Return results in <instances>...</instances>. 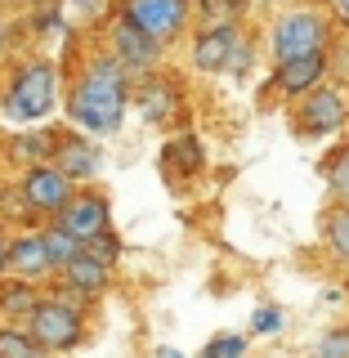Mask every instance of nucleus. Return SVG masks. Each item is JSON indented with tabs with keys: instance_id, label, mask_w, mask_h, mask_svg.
Listing matches in <instances>:
<instances>
[{
	"instance_id": "7ed1b4c3",
	"label": "nucleus",
	"mask_w": 349,
	"mask_h": 358,
	"mask_svg": "<svg viewBox=\"0 0 349 358\" xmlns=\"http://www.w3.org/2000/svg\"><path fill=\"white\" fill-rule=\"evenodd\" d=\"M336 36V22L327 18L322 5H287L269 18V27L260 31L264 50L273 63L283 59H305V54H322Z\"/></svg>"
},
{
	"instance_id": "c85d7f7f",
	"label": "nucleus",
	"mask_w": 349,
	"mask_h": 358,
	"mask_svg": "<svg viewBox=\"0 0 349 358\" xmlns=\"http://www.w3.org/2000/svg\"><path fill=\"white\" fill-rule=\"evenodd\" d=\"M85 251L94 255V260H104V264L117 268V260L126 255V242H121V233H117V229H104L99 238H90V242H85Z\"/></svg>"
},
{
	"instance_id": "1a4fd4ad",
	"label": "nucleus",
	"mask_w": 349,
	"mask_h": 358,
	"mask_svg": "<svg viewBox=\"0 0 349 358\" xmlns=\"http://www.w3.org/2000/svg\"><path fill=\"white\" fill-rule=\"evenodd\" d=\"M99 41H104L108 50L117 54V59L126 63L134 76H143V72H152V67H162V63H166V54H171V45H162L157 36L139 31L134 22L117 18V14H108V18H104V36H99Z\"/></svg>"
},
{
	"instance_id": "20e7f679",
	"label": "nucleus",
	"mask_w": 349,
	"mask_h": 358,
	"mask_svg": "<svg viewBox=\"0 0 349 358\" xmlns=\"http://www.w3.org/2000/svg\"><path fill=\"white\" fill-rule=\"evenodd\" d=\"M22 327L36 336V345L45 354H67L85 341V300H76L67 287L54 282V291H45Z\"/></svg>"
},
{
	"instance_id": "9d476101",
	"label": "nucleus",
	"mask_w": 349,
	"mask_h": 358,
	"mask_svg": "<svg viewBox=\"0 0 349 358\" xmlns=\"http://www.w3.org/2000/svg\"><path fill=\"white\" fill-rule=\"evenodd\" d=\"M246 22H193V31L184 36L188 45V72L197 76H220L229 67V54L238 45Z\"/></svg>"
},
{
	"instance_id": "f03ea898",
	"label": "nucleus",
	"mask_w": 349,
	"mask_h": 358,
	"mask_svg": "<svg viewBox=\"0 0 349 358\" xmlns=\"http://www.w3.org/2000/svg\"><path fill=\"white\" fill-rule=\"evenodd\" d=\"M63 108V67L50 54H27L9 63L0 85V117L14 126H45Z\"/></svg>"
},
{
	"instance_id": "423d86ee",
	"label": "nucleus",
	"mask_w": 349,
	"mask_h": 358,
	"mask_svg": "<svg viewBox=\"0 0 349 358\" xmlns=\"http://www.w3.org/2000/svg\"><path fill=\"white\" fill-rule=\"evenodd\" d=\"M188 108V85L184 76H175L171 67H152V72L134 76V90H130V112H139L143 126L152 130H171Z\"/></svg>"
},
{
	"instance_id": "cd10ccee",
	"label": "nucleus",
	"mask_w": 349,
	"mask_h": 358,
	"mask_svg": "<svg viewBox=\"0 0 349 358\" xmlns=\"http://www.w3.org/2000/svg\"><path fill=\"white\" fill-rule=\"evenodd\" d=\"M309 358H349V322H341V327H327L313 341Z\"/></svg>"
},
{
	"instance_id": "5701e85b",
	"label": "nucleus",
	"mask_w": 349,
	"mask_h": 358,
	"mask_svg": "<svg viewBox=\"0 0 349 358\" xmlns=\"http://www.w3.org/2000/svg\"><path fill=\"white\" fill-rule=\"evenodd\" d=\"M0 358H45V350L22 322H0Z\"/></svg>"
},
{
	"instance_id": "6ab92c4d",
	"label": "nucleus",
	"mask_w": 349,
	"mask_h": 358,
	"mask_svg": "<svg viewBox=\"0 0 349 358\" xmlns=\"http://www.w3.org/2000/svg\"><path fill=\"white\" fill-rule=\"evenodd\" d=\"M322 246L336 264L349 268V206H341V201H332L322 210Z\"/></svg>"
},
{
	"instance_id": "a211bd4d",
	"label": "nucleus",
	"mask_w": 349,
	"mask_h": 358,
	"mask_svg": "<svg viewBox=\"0 0 349 358\" xmlns=\"http://www.w3.org/2000/svg\"><path fill=\"white\" fill-rule=\"evenodd\" d=\"M41 282H31V278H18V273H5L0 278V318L5 322H27L31 309L41 305Z\"/></svg>"
},
{
	"instance_id": "c756f323",
	"label": "nucleus",
	"mask_w": 349,
	"mask_h": 358,
	"mask_svg": "<svg viewBox=\"0 0 349 358\" xmlns=\"http://www.w3.org/2000/svg\"><path fill=\"white\" fill-rule=\"evenodd\" d=\"M283 327H287L283 305H260V309L251 313V327H246V331H251V336H278Z\"/></svg>"
},
{
	"instance_id": "bb28decb",
	"label": "nucleus",
	"mask_w": 349,
	"mask_h": 358,
	"mask_svg": "<svg viewBox=\"0 0 349 358\" xmlns=\"http://www.w3.org/2000/svg\"><path fill=\"white\" fill-rule=\"evenodd\" d=\"M327 81L349 90V27H336V36L327 45Z\"/></svg>"
},
{
	"instance_id": "4be33fe9",
	"label": "nucleus",
	"mask_w": 349,
	"mask_h": 358,
	"mask_svg": "<svg viewBox=\"0 0 349 358\" xmlns=\"http://www.w3.org/2000/svg\"><path fill=\"white\" fill-rule=\"evenodd\" d=\"M197 22H246L251 18V0H193Z\"/></svg>"
},
{
	"instance_id": "393cba45",
	"label": "nucleus",
	"mask_w": 349,
	"mask_h": 358,
	"mask_svg": "<svg viewBox=\"0 0 349 358\" xmlns=\"http://www.w3.org/2000/svg\"><path fill=\"white\" fill-rule=\"evenodd\" d=\"M260 36H255L251 27H242V36L238 45H233V54H229V67H224V76H233V81H246L251 76V67H255V54H260Z\"/></svg>"
},
{
	"instance_id": "0eeeda50",
	"label": "nucleus",
	"mask_w": 349,
	"mask_h": 358,
	"mask_svg": "<svg viewBox=\"0 0 349 358\" xmlns=\"http://www.w3.org/2000/svg\"><path fill=\"white\" fill-rule=\"evenodd\" d=\"M112 14L134 22L139 31L157 36L162 45H175L193 31V0H112Z\"/></svg>"
},
{
	"instance_id": "473e14b6",
	"label": "nucleus",
	"mask_w": 349,
	"mask_h": 358,
	"mask_svg": "<svg viewBox=\"0 0 349 358\" xmlns=\"http://www.w3.org/2000/svg\"><path fill=\"white\" fill-rule=\"evenodd\" d=\"M322 9H327V18L336 27H349V0H322Z\"/></svg>"
},
{
	"instance_id": "a878e982",
	"label": "nucleus",
	"mask_w": 349,
	"mask_h": 358,
	"mask_svg": "<svg viewBox=\"0 0 349 358\" xmlns=\"http://www.w3.org/2000/svg\"><path fill=\"white\" fill-rule=\"evenodd\" d=\"M246 350H251V331L238 336V331H215L206 345H201L197 358H246Z\"/></svg>"
},
{
	"instance_id": "f3484780",
	"label": "nucleus",
	"mask_w": 349,
	"mask_h": 358,
	"mask_svg": "<svg viewBox=\"0 0 349 358\" xmlns=\"http://www.w3.org/2000/svg\"><path fill=\"white\" fill-rule=\"evenodd\" d=\"M54 143H59V130L54 126H22L18 134L5 139V162L22 171V166H41V162H54Z\"/></svg>"
},
{
	"instance_id": "9b49d317",
	"label": "nucleus",
	"mask_w": 349,
	"mask_h": 358,
	"mask_svg": "<svg viewBox=\"0 0 349 358\" xmlns=\"http://www.w3.org/2000/svg\"><path fill=\"white\" fill-rule=\"evenodd\" d=\"M59 224L72 233V238H81V242L99 238L104 229H112V201H108V193L99 184H76V193L67 197V206L59 210Z\"/></svg>"
},
{
	"instance_id": "2eb2a0df",
	"label": "nucleus",
	"mask_w": 349,
	"mask_h": 358,
	"mask_svg": "<svg viewBox=\"0 0 349 358\" xmlns=\"http://www.w3.org/2000/svg\"><path fill=\"white\" fill-rule=\"evenodd\" d=\"M9 273L31 278V282H50V278H59L54 264H50V251H45L41 224H31V229H14V238H9Z\"/></svg>"
},
{
	"instance_id": "412c9836",
	"label": "nucleus",
	"mask_w": 349,
	"mask_h": 358,
	"mask_svg": "<svg viewBox=\"0 0 349 358\" xmlns=\"http://www.w3.org/2000/svg\"><path fill=\"white\" fill-rule=\"evenodd\" d=\"M41 238H45V251H50L54 273H59L67 260H76V255L85 251V242H81V238H72V233H67L59 220H45V224H41Z\"/></svg>"
},
{
	"instance_id": "f8f14e48",
	"label": "nucleus",
	"mask_w": 349,
	"mask_h": 358,
	"mask_svg": "<svg viewBox=\"0 0 349 358\" xmlns=\"http://www.w3.org/2000/svg\"><path fill=\"white\" fill-rule=\"evenodd\" d=\"M54 166L72 179V184H94L99 171H104V143L85 130H59V143H54Z\"/></svg>"
},
{
	"instance_id": "2f4dec72",
	"label": "nucleus",
	"mask_w": 349,
	"mask_h": 358,
	"mask_svg": "<svg viewBox=\"0 0 349 358\" xmlns=\"http://www.w3.org/2000/svg\"><path fill=\"white\" fill-rule=\"evenodd\" d=\"M9 45H14V18L0 14V67H5V59H9Z\"/></svg>"
},
{
	"instance_id": "f257e3e1",
	"label": "nucleus",
	"mask_w": 349,
	"mask_h": 358,
	"mask_svg": "<svg viewBox=\"0 0 349 358\" xmlns=\"http://www.w3.org/2000/svg\"><path fill=\"white\" fill-rule=\"evenodd\" d=\"M67 94H63V112L76 130L94 134V139H112L130 117V90H134V72L104 41H94L90 50H81V59L67 67Z\"/></svg>"
},
{
	"instance_id": "f704fd0d",
	"label": "nucleus",
	"mask_w": 349,
	"mask_h": 358,
	"mask_svg": "<svg viewBox=\"0 0 349 358\" xmlns=\"http://www.w3.org/2000/svg\"><path fill=\"white\" fill-rule=\"evenodd\" d=\"M152 358H184V354H179L175 345H157V350H152Z\"/></svg>"
},
{
	"instance_id": "6e6552de",
	"label": "nucleus",
	"mask_w": 349,
	"mask_h": 358,
	"mask_svg": "<svg viewBox=\"0 0 349 358\" xmlns=\"http://www.w3.org/2000/svg\"><path fill=\"white\" fill-rule=\"evenodd\" d=\"M14 179H18V193H22V201H27V210L36 215V224L59 220V210L67 206V197L76 193V184H72V179H67L54 162L22 166Z\"/></svg>"
},
{
	"instance_id": "aec40b11",
	"label": "nucleus",
	"mask_w": 349,
	"mask_h": 358,
	"mask_svg": "<svg viewBox=\"0 0 349 358\" xmlns=\"http://www.w3.org/2000/svg\"><path fill=\"white\" fill-rule=\"evenodd\" d=\"M322 184H327V197L349 206V143H336V148L322 157Z\"/></svg>"
},
{
	"instance_id": "7c9ffc66",
	"label": "nucleus",
	"mask_w": 349,
	"mask_h": 358,
	"mask_svg": "<svg viewBox=\"0 0 349 358\" xmlns=\"http://www.w3.org/2000/svg\"><path fill=\"white\" fill-rule=\"evenodd\" d=\"M59 5L81 22H104L112 14V0H59Z\"/></svg>"
},
{
	"instance_id": "b1692460",
	"label": "nucleus",
	"mask_w": 349,
	"mask_h": 358,
	"mask_svg": "<svg viewBox=\"0 0 349 358\" xmlns=\"http://www.w3.org/2000/svg\"><path fill=\"white\" fill-rule=\"evenodd\" d=\"M0 224H5L9 233H14V229H31V224H36V215L27 210V201H22V193H18V179L0 184Z\"/></svg>"
},
{
	"instance_id": "39448f33",
	"label": "nucleus",
	"mask_w": 349,
	"mask_h": 358,
	"mask_svg": "<svg viewBox=\"0 0 349 358\" xmlns=\"http://www.w3.org/2000/svg\"><path fill=\"white\" fill-rule=\"evenodd\" d=\"M287 126L305 143H318V139H332V134L349 130V90L336 81H322L318 90L300 94L287 108Z\"/></svg>"
},
{
	"instance_id": "dca6fc26",
	"label": "nucleus",
	"mask_w": 349,
	"mask_h": 358,
	"mask_svg": "<svg viewBox=\"0 0 349 358\" xmlns=\"http://www.w3.org/2000/svg\"><path fill=\"white\" fill-rule=\"evenodd\" d=\"M59 287H67L76 300H104L108 291H112V264H104V260H94L90 251H81L76 260H67L63 268H59Z\"/></svg>"
},
{
	"instance_id": "ddd939ff",
	"label": "nucleus",
	"mask_w": 349,
	"mask_h": 358,
	"mask_svg": "<svg viewBox=\"0 0 349 358\" xmlns=\"http://www.w3.org/2000/svg\"><path fill=\"white\" fill-rule=\"evenodd\" d=\"M206 166H211V152H206V143L197 139L193 130H175L171 139L162 143V175H166V184H193V179L206 175Z\"/></svg>"
},
{
	"instance_id": "4468645a",
	"label": "nucleus",
	"mask_w": 349,
	"mask_h": 358,
	"mask_svg": "<svg viewBox=\"0 0 349 358\" xmlns=\"http://www.w3.org/2000/svg\"><path fill=\"white\" fill-rule=\"evenodd\" d=\"M322 81H327V50H322V54H305V59L273 63V72H269V94H278L283 103H296L300 94L318 90Z\"/></svg>"
},
{
	"instance_id": "72a5a7b5",
	"label": "nucleus",
	"mask_w": 349,
	"mask_h": 358,
	"mask_svg": "<svg viewBox=\"0 0 349 358\" xmlns=\"http://www.w3.org/2000/svg\"><path fill=\"white\" fill-rule=\"evenodd\" d=\"M9 238H14V233H9L5 224H0V278L9 273Z\"/></svg>"
}]
</instances>
